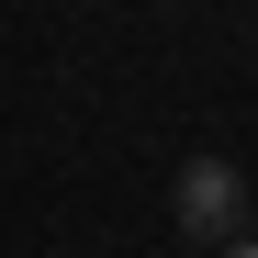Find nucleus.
<instances>
[{"label": "nucleus", "instance_id": "obj_2", "mask_svg": "<svg viewBox=\"0 0 258 258\" xmlns=\"http://www.w3.org/2000/svg\"><path fill=\"white\" fill-rule=\"evenodd\" d=\"M225 258H258V236H247V225H236V236H225Z\"/></svg>", "mask_w": 258, "mask_h": 258}, {"label": "nucleus", "instance_id": "obj_1", "mask_svg": "<svg viewBox=\"0 0 258 258\" xmlns=\"http://www.w3.org/2000/svg\"><path fill=\"white\" fill-rule=\"evenodd\" d=\"M236 225H247V168L236 157H191L180 168V236L191 247H225Z\"/></svg>", "mask_w": 258, "mask_h": 258}]
</instances>
